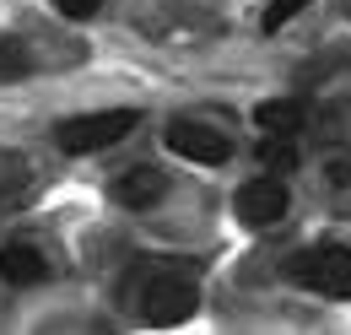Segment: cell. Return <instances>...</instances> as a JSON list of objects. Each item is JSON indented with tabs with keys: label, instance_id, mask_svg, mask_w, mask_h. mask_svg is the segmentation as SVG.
<instances>
[{
	"label": "cell",
	"instance_id": "obj_3",
	"mask_svg": "<svg viewBox=\"0 0 351 335\" xmlns=\"http://www.w3.org/2000/svg\"><path fill=\"white\" fill-rule=\"evenodd\" d=\"M195 281H184V276H157V281H146V292H141V319L146 325H184L189 314H195Z\"/></svg>",
	"mask_w": 351,
	"mask_h": 335
},
{
	"label": "cell",
	"instance_id": "obj_4",
	"mask_svg": "<svg viewBox=\"0 0 351 335\" xmlns=\"http://www.w3.org/2000/svg\"><path fill=\"white\" fill-rule=\"evenodd\" d=\"M168 146H173L178 157L200 163V168H221L232 157V141H227L217 125H200V119H173V125H168Z\"/></svg>",
	"mask_w": 351,
	"mask_h": 335
},
{
	"label": "cell",
	"instance_id": "obj_12",
	"mask_svg": "<svg viewBox=\"0 0 351 335\" xmlns=\"http://www.w3.org/2000/svg\"><path fill=\"white\" fill-rule=\"evenodd\" d=\"M97 5H103V0H54V11H60V16H76V22H87Z\"/></svg>",
	"mask_w": 351,
	"mask_h": 335
},
{
	"label": "cell",
	"instance_id": "obj_11",
	"mask_svg": "<svg viewBox=\"0 0 351 335\" xmlns=\"http://www.w3.org/2000/svg\"><path fill=\"white\" fill-rule=\"evenodd\" d=\"M303 5H308V0H270V11H265V33H281Z\"/></svg>",
	"mask_w": 351,
	"mask_h": 335
},
{
	"label": "cell",
	"instance_id": "obj_5",
	"mask_svg": "<svg viewBox=\"0 0 351 335\" xmlns=\"http://www.w3.org/2000/svg\"><path fill=\"white\" fill-rule=\"evenodd\" d=\"M287 206H292V195H287L281 173H270V178H249V184L238 189V216H243L249 227H270V222H281Z\"/></svg>",
	"mask_w": 351,
	"mask_h": 335
},
{
	"label": "cell",
	"instance_id": "obj_8",
	"mask_svg": "<svg viewBox=\"0 0 351 335\" xmlns=\"http://www.w3.org/2000/svg\"><path fill=\"white\" fill-rule=\"evenodd\" d=\"M303 119H308V108L292 103V97H270V103L254 108V125H260L265 135H292V130H303Z\"/></svg>",
	"mask_w": 351,
	"mask_h": 335
},
{
	"label": "cell",
	"instance_id": "obj_13",
	"mask_svg": "<svg viewBox=\"0 0 351 335\" xmlns=\"http://www.w3.org/2000/svg\"><path fill=\"white\" fill-rule=\"evenodd\" d=\"M330 184H351V163L341 157V163H330Z\"/></svg>",
	"mask_w": 351,
	"mask_h": 335
},
{
	"label": "cell",
	"instance_id": "obj_9",
	"mask_svg": "<svg viewBox=\"0 0 351 335\" xmlns=\"http://www.w3.org/2000/svg\"><path fill=\"white\" fill-rule=\"evenodd\" d=\"M33 71V49L22 38H0V82H22Z\"/></svg>",
	"mask_w": 351,
	"mask_h": 335
},
{
	"label": "cell",
	"instance_id": "obj_2",
	"mask_svg": "<svg viewBox=\"0 0 351 335\" xmlns=\"http://www.w3.org/2000/svg\"><path fill=\"white\" fill-rule=\"evenodd\" d=\"M135 130V108H108V114H82V119H65L54 130V146L71 152V157H87V152H108L114 141H125Z\"/></svg>",
	"mask_w": 351,
	"mask_h": 335
},
{
	"label": "cell",
	"instance_id": "obj_6",
	"mask_svg": "<svg viewBox=\"0 0 351 335\" xmlns=\"http://www.w3.org/2000/svg\"><path fill=\"white\" fill-rule=\"evenodd\" d=\"M108 189H114V200H119V206L146 211V206H157V200L168 195V178H162L157 168H130V173H119Z\"/></svg>",
	"mask_w": 351,
	"mask_h": 335
},
{
	"label": "cell",
	"instance_id": "obj_7",
	"mask_svg": "<svg viewBox=\"0 0 351 335\" xmlns=\"http://www.w3.org/2000/svg\"><path fill=\"white\" fill-rule=\"evenodd\" d=\"M44 254L33 249V244H5L0 249V281H11V287H33V281H44Z\"/></svg>",
	"mask_w": 351,
	"mask_h": 335
},
{
	"label": "cell",
	"instance_id": "obj_1",
	"mask_svg": "<svg viewBox=\"0 0 351 335\" xmlns=\"http://www.w3.org/2000/svg\"><path fill=\"white\" fill-rule=\"evenodd\" d=\"M281 270L319 297H351V249H341V244H313V249L287 254Z\"/></svg>",
	"mask_w": 351,
	"mask_h": 335
},
{
	"label": "cell",
	"instance_id": "obj_10",
	"mask_svg": "<svg viewBox=\"0 0 351 335\" xmlns=\"http://www.w3.org/2000/svg\"><path fill=\"white\" fill-rule=\"evenodd\" d=\"M260 157H265V168H270V173H292V168L303 163V157L292 152V141H287V135H270V141L260 146Z\"/></svg>",
	"mask_w": 351,
	"mask_h": 335
}]
</instances>
